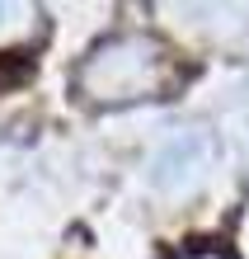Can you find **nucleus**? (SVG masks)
Masks as SVG:
<instances>
[{"label": "nucleus", "mask_w": 249, "mask_h": 259, "mask_svg": "<svg viewBox=\"0 0 249 259\" xmlns=\"http://www.w3.org/2000/svg\"><path fill=\"white\" fill-rule=\"evenodd\" d=\"M160 48L146 38H113L80 66V85L89 90V99H136L155 85L160 71Z\"/></svg>", "instance_id": "f257e3e1"}, {"label": "nucleus", "mask_w": 249, "mask_h": 259, "mask_svg": "<svg viewBox=\"0 0 249 259\" xmlns=\"http://www.w3.org/2000/svg\"><path fill=\"white\" fill-rule=\"evenodd\" d=\"M212 165V142L202 132H174L169 142L151 156V184L165 193H183L193 189Z\"/></svg>", "instance_id": "f03ea898"}, {"label": "nucleus", "mask_w": 249, "mask_h": 259, "mask_svg": "<svg viewBox=\"0 0 249 259\" xmlns=\"http://www.w3.org/2000/svg\"><path fill=\"white\" fill-rule=\"evenodd\" d=\"M28 71H33L28 52H0V85H19L28 80Z\"/></svg>", "instance_id": "7ed1b4c3"}]
</instances>
